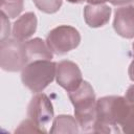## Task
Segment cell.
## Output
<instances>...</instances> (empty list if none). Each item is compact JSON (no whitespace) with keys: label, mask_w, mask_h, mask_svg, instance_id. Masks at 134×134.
<instances>
[{"label":"cell","mask_w":134,"mask_h":134,"mask_svg":"<svg viewBox=\"0 0 134 134\" xmlns=\"http://www.w3.org/2000/svg\"><path fill=\"white\" fill-rule=\"evenodd\" d=\"M38 9L46 14H54L62 6V0H32Z\"/></svg>","instance_id":"obj_14"},{"label":"cell","mask_w":134,"mask_h":134,"mask_svg":"<svg viewBox=\"0 0 134 134\" xmlns=\"http://www.w3.org/2000/svg\"><path fill=\"white\" fill-rule=\"evenodd\" d=\"M132 50H133V55H134V42H133V44H132Z\"/></svg>","instance_id":"obj_21"},{"label":"cell","mask_w":134,"mask_h":134,"mask_svg":"<svg viewBox=\"0 0 134 134\" xmlns=\"http://www.w3.org/2000/svg\"><path fill=\"white\" fill-rule=\"evenodd\" d=\"M29 63L25 42L7 38L0 43V66L8 72L22 70Z\"/></svg>","instance_id":"obj_4"},{"label":"cell","mask_w":134,"mask_h":134,"mask_svg":"<svg viewBox=\"0 0 134 134\" xmlns=\"http://www.w3.org/2000/svg\"><path fill=\"white\" fill-rule=\"evenodd\" d=\"M81 35L77 29L69 25H60L51 29L46 38V43L51 51L58 55L65 54L80 45Z\"/></svg>","instance_id":"obj_5"},{"label":"cell","mask_w":134,"mask_h":134,"mask_svg":"<svg viewBox=\"0 0 134 134\" xmlns=\"http://www.w3.org/2000/svg\"><path fill=\"white\" fill-rule=\"evenodd\" d=\"M1 41L8 38L10 32V24L8 21V17L1 12Z\"/></svg>","instance_id":"obj_16"},{"label":"cell","mask_w":134,"mask_h":134,"mask_svg":"<svg viewBox=\"0 0 134 134\" xmlns=\"http://www.w3.org/2000/svg\"><path fill=\"white\" fill-rule=\"evenodd\" d=\"M24 132H29V133H46L45 130L40 128L36 122H34L29 118L23 120L19 125V128L16 129V133H24Z\"/></svg>","instance_id":"obj_15"},{"label":"cell","mask_w":134,"mask_h":134,"mask_svg":"<svg viewBox=\"0 0 134 134\" xmlns=\"http://www.w3.org/2000/svg\"><path fill=\"white\" fill-rule=\"evenodd\" d=\"M27 117L46 131L45 127L53 118V107L45 93H37L30 99L27 107Z\"/></svg>","instance_id":"obj_6"},{"label":"cell","mask_w":134,"mask_h":134,"mask_svg":"<svg viewBox=\"0 0 134 134\" xmlns=\"http://www.w3.org/2000/svg\"><path fill=\"white\" fill-rule=\"evenodd\" d=\"M93 133L134 134V104L119 95L98 98Z\"/></svg>","instance_id":"obj_1"},{"label":"cell","mask_w":134,"mask_h":134,"mask_svg":"<svg viewBox=\"0 0 134 134\" xmlns=\"http://www.w3.org/2000/svg\"><path fill=\"white\" fill-rule=\"evenodd\" d=\"M24 0H1V12L8 18L14 19L18 17L23 10Z\"/></svg>","instance_id":"obj_13"},{"label":"cell","mask_w":134,"mask_h":134,"mask_svg":"<svg viewBox=\"0 0 134 134\" xmlns=\"http://www.w3.org/2000/svg\"><path fill=\"white\" fill-rule=\"evenodd\" d=\"M74 107V117L83 132H93L96 120V98L92 86L83 81L80 87L68 92Z\"/></svg>","instance_id":"obj_2"},{"label":"cell","mask_w":134,"mask_h":134,"mask_svg":"<svg viewBox=\"0 0 134 134\" xmlns=\"http://www.w3.org/2000/svg\"><path fill=\"white\" fill-rule=\"evenodd\" d=\"M57 63L51 60H37L29 62L21 72L23 85L34 93L42 92L54 79Z\"/></svg>","instance_id":"obj_3"},{"label":"cell","mask_w":134,"mask_h":134,"mask_svg":"<svg viewBox=\"0 0 134 134\" xmlns=\"http://www.w3.org/2000/svg\"><path fill=\"white\" fill-rule=\"evenodd\" d=\"M125 97H126L130 103L134 104V85H131V86L128 88Z\"/></svg>","instance_id":"obj_18"},{"label":"cell","mask_w":134,"mask_h":134,"mask_svg":"<svg viewBox=\"0 0 134 134\" xmlns=\"http://www.w3.org/2000/svg\"><path fill=\"white\" fill-rule=\"evenodd\" d=\"M79 122L71 115H59L52 122L50 133H79Z\"/></svg>","instance_id":"obj_12"},{"label":"cell","mask_w":134,"mask_h":134,"mask_svg":"<svg viewBox=\"0 0 134 134\" xmlns=\"http://www.w3.org/2000/svg\"><path fill=\"white\" fill-rule=\"evenodd\" d=\"M67 1L70 2V3H82V2H84L86 0H67Z\"/></svg>","instance_id":"obj_20"},{"label":"cell","mask_w":134,"mask_h":134,"mask_svg":"<svg viewBox=\"0 0 134 134\" xmlns=\"http://www.w3.org/2000/svg\"><path fill=\"white\" fill-rule=\"evenodd\" d=\"M111 16V7L105 3L88 4L84 7V19L89 27L97 28L106 25Z\"/></svg>","instance_id":"obj_9"},{"label":"cell","mask_w":134,"mask_h":134,"mask_svg":"<svg viewBox=\"0 0 134 134\" xmlns=\"http://www.w3.org/2000/svg\"><path fill=\"white\" fill-rule=\"evenodd\" d=\"M89 4H102L105 2H110L112 5H116V6H120V5H126L130 2H132L133 0H86Z\"/></svg>","instance_id":"obj_17"},{"label":"cell","mask_w":134,"mask_h":134,"mask_svg":"<svg viewBox=\"0 0 134 134\" xmlns=\"http://www.w3.org/2000/svg\"><path fill=\"white\" fill-rule=\"evenodd\" d=\"M38 20L34 13L28 12L20 16L13 25V38L25 41L30 38L37 30Z\"/></svg>","instance_id":"obj_10"},{"label":"cell","mask_w":134,"mask_h":134,"mask_svg":"<svg viewBox=\"0 0 134 134\" xmlns=\"http://www.w3.org/2000/svg\"><path fill=\"white\" fill-rule=\"evenodd\" d=\"M55 80L62 88L70 92L80 87L83 82V76L80 67L74 62L63 60L57 63Z\"/></svg>","instance_id":"obj_7"},{"label":"cell","mask_w":134,"mask_h":134,"mask_svg":"<svg viewBox=\"0 0 134 134\" xmlns=\"http://www.w3.org/2000/svg\"><path fill=\"white\" fill-rule=\"evenodd\" d=\"M25 46L29 62L37 60H51L53 57L51 49L41 38H34L25 41Z\"/></svg>","instance_id":"obj_11"},{"label":"cell","mask_w":134,"mask_h":134,"mask_svg":"<svg viewBox=\"0 0 134 134\" xmlns=\"http://www.w3.org/2000/svg\"><path fill=\"white\" fill-rule=\"evenodd\" d=\"M113 27L120 37L126 39L134 38V0L116 8Z\"/></svg>","instance_id":"obj_8"},{"label":"cell","mask_w":134,"mask_h":134,"mask_svg":"<svg viewBox=\"0 0 134 134\" xmlns=\"http://www.w3.org/2000/svg\"><path fill=\"white\" fill-rule=\"evenodd\" d=\"M128 73H129V77L132 82H134V60L131 62L129 69H128Z\"/></svg>","instance_id":"obj_19"}]
</instances>
